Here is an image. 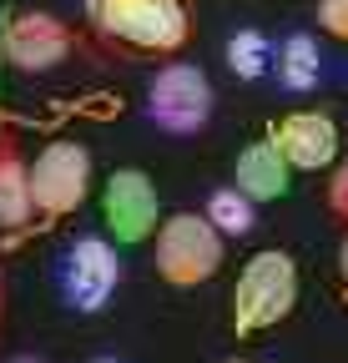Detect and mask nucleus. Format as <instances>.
I'll return each mask as SVG.
<instances>
[{"label": "nucleus", "mask_w": 348, "mask_h": 363, "mask_svg": "<svg viewBox=\"0 0 348 363\" xmlns=\"http://www.w3.org/2000/svg\"><path fill=\"white\" fill-rule=\"evenodd\" d=\"M278 81L288 91H313L318 86V45L308 35H288L278 51Z\"/></svg>", "instance_id": "nucleus-12"}, {"label": "nucleus", "mask_w": 348, "mask_h": 363, "mask_svg": "<svg viewBox=\"0 0 348 363\" xmlns=\"http://www.w3.org/2000/svg\"><path fill=\"white\" fill-rule=\"evenodd\" d=\"M11 363H46V358H35V353H21V358H11Z\"/></svg>", "instance_id": "nucleus-20"}, {"label": "nucleus", "mask_w": 348, "mask_h": 363, "mask_svg": "<svg viewBox=\"0 0 348 363\" xmlns=\"http://www.w3.org/2000/svg\"><path fill=\"white\" fill-rule=\"evenodd\" d=\"M86 192H91V152L81 142H51L30 167V202H35V227H56L71 217Z\"/></svg>", "instance_id": "nucleus-4"}, {"label": "nucleus", "mask_w": 348, "mask_h": 363, "mask_svg": "<svg viewBox=\"0 0 348 363\" xmlns=\"http://www.w3.org/2000/svg\"><path fill=\"white\" fill-rule=\"evenodd\" d=\"M91 363H116V358H91Z\"/></svg>", "instance_id": "nucleus-21"}, {"label": "nucleus", "mask_w": 348, "mask_h": 363, "mask_svg": "<svg viewBox=\"0 0 348 363\" xmlns=\"http://www.w3.org/2000/svg\"><path fill=\"white\" fill-rule=\"evenodd\" d=\"M101 222L126 247H137L157 233V187L142 167H116L101 187Z\"/></svg>", "instance_id": "nucleus-6"}, {"label": "nucleus", "mask_w": 348, "mask_h": 363, "mask_svg": "<svg viewBox=\"0 0 348 363\" xmlns=\"http://www.w3.org/2000/svg\"><path fill=\"white\" fill-rule=\"evenodd\" d=\"M121 283V262L111 252V242L101 238H76L61 257V293L76 313H101L106 298Z\"/></svg>", "instance_id": "nucleus-7"}, {"label": "nucleus", "mask_w": 348, "mask_h": 363, "mask_svg": "<svg viewBox=\"0 0 348 363\" xmlns=\"http://www.w3.org/2000/svg\"><path fill=\"white\" fill-rule=\"evenodd\" d=\"M147 116L162 126V131H177V136H192L212 121V81L207 71L187 66V61H172L152 76V91H147Z\"/></svg>", "instance_id": "nucleus-5"}, {"label": "nucleus", "mask_w": 348, "mask_h": 363, "mask_svg": "<svg viewBox=\"0 0 348 363\" xmlns=\"http://www.w3.org/2000/svg\"><path fill=\"white\" fill-rule=\"evenodd\" d=\"M328 212L348 222V162L333 167V182H328Z\"/></svg>", "instance_id": "nucleus-16"}, {"label": "nucleus", "mask_w": 348, "mask_h": 363, "mask_svg": "<svg viewBox=\"0 0 348 363\" xmlns=\"http://www.w3.org/2000/svg\"><path fill=\"white\" fill-rule=\"evenodd\" d=\"M298 303V262L278 247L252 252L237 272V288H232V333L237 338H257L278 328L283 318Z\"/></svg>", "instance_id": "nucleus-1"}, {"label": "nucleus", "mask_w": 348, "mask_h": 363, "mask_svg": "<svg viewBox=\"0 0 348 363\" xmlns=\"http://www.w3.org/2000/svg\"><path fill=\"white\" fill-rule=\"evenodd\" d=\"M228 66H232L242 81L268 76V71H273V45H268V35H257V30H237V35L228 40Z\"/></svg>", "instance_id": "nucleus-14"}, {"label": "nucleus", "mask_w": 348, "mask_h": 363, "mask_svg": "<svg viewBox=\"0 0 348 363\" xmlns=\"http://www.w3.org/2000/svg\"><path fill=\"white\" fill-rule=\"evenodd\" d=\"M273 142L288 157L293 172H323L338 157V126L323 111H288L283 121H273Z\"/></svg>", "instance_id": "nucleus-9"}, {"label": "nucleus", "mask_w": 348, "mask_h": 363, "mask_svg": "<svg viewBox=\"0 0 348 363\" xmlns=\"http://www.w3.org/2000/svg\"><path fill=\"white\" fill-rule=\"evenodd\" d=\"M237 187H242L252 202H278V197H288L293 167H288V157L278 152L273 136H263V142H247V147L237 152Z\"/></svg>", "instance_id": "nucleus-10"}, {"label": "nucleus", "mask_w": 348, "mask_h": 363, "mask_svg": "<svg viewBox=\"0 0 348 363\" xmlns=\"http://www.w3.org/2000/svg\"><path fill=\"white\" fill-rule=\"evenodd\" d=\"M228 363H247V358H228Z\"/></svg>", "instance_id": "nucleus-22"}, {"label": "nucleus", "mask_w": 348, "mask_h": 363, "mask_svg": "<svg viewBox=\"0 0 348 363\" xmlns=\"http://www.w3.org/2000/svg\"><path fill=\"white\" fill-rule=\"evenodd\" d=\"M223 267V233L207 222V212H177L157 227V278L172 288H197L217 278Z\"/></svg>", "instance_id": "nucleus-3"}, {"label": "nucleus", "mask_w": 348, "mask_h": 363, "mask_svg": "<svg viewBox=\"0 0 348 363\" xmlns=\"http://www.w3.org/2000/svg\"><path fill=\"white\" fill-rule=\"evenodd\" d=\"M207 222L217 227L223 238H247L252 233V197L242 187H223L207 197Z\"/></svg>", "instance_id": "nucleus-13"}, {"label": "nucleus", "mask_w": 348, "mask_h": 363, "mask_svg": "<svg viewBox=\"0 0 348 363\" xmlns=\"http://www.w3.org/2000/svg\"><path fill=\"white\" fill-rule=\"evenodd\" d=\"M338 283H343V298H348V233L338 242Z\"/></svg>", "instance_id": "nucleus-17"}, {"label": "nucleus", "mask_w": 348, "mask_h": 363, "mask_svg": "<svg viewBox=\"0 0 348 363\" xmlns=\"http://www.w3.org/2000/svg\"><path fill=\"white\" fill-rule=\"evenodd\" d=\"M71 45H76L71 26H61V21L46 16V11H21V16H11L6 35H0L6 61L21 66V71H51V66H61V61L71 56Z\"/></svg>", "instance_id": "nucleus-8"}, {"label": "nucleus", "mask_w": 348, "mask_h": 363, "mask_svg": "<svg viewBox=\"0 0 348 363\" xmlns=\"http://www.w3.org/2000/svg\"><path fill=\"white\" fill-rule=\"evenodd\" d=\"M30 217V167L16 157V147H0V227H35Z\"/></svg>", "instance_id": "nucleus-11"}, {"label": "nucleus", "mask_w": 348, "mask_h": 363, "mask_svg": "<svg viewBox=\"0 0 348 363\" xmlns=\"http://www.w3.org/2000/svg\"><path fill=\"white\" fill-rule=\"evenodd\" d=\"M96 30L147 56H172L187 45V11L182 0H86Z\"/></svg>", "instance_id": "nucleus-2"}, {"label": "nucleus", "mask_w": 348, "mask_h": 363, "mask_svg": "<svg viewBox=\"0 0 348 363\" xmlns=\"http://www.w3.org/2000/svg\"><path fill=\"white\" fill-rule=\"evenodd\" d=\"M0 328H6V272H0Z\"/></svg>", "instance_id": "nucleus-19"}, {"label": "nucleus", "mask_w": 348, "mask_h": 363, "mask_svg": "<svg viewBox=\"0 0 348 363\" xmlns=\"http://www.w3.org/2000/svg\"><path fill=\"white\" fill-rule=\"evenodd\" d=\"M318 26L333 40H348V0H318Z\"/></svg>", "instance_id": "nucleus-15"}, {"label": "nucleus", "mask_w": 348, "mask_h": 363, "mask_svg": "<svg viewBox=\"0 0 348 363\" xmlns=\"http://www.w3.org/2000/svg\"><path fill=\"white\" fill-rule=\"evenodd\" d=\"M11 126H16V116L6 111V101H0V142H6V131H11Z\"/></svg>", "instance_id": "nucleus-18"}]
</instances>
